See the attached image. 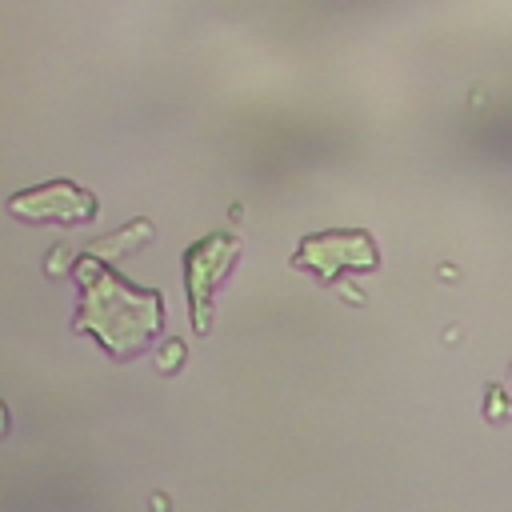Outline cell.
<instances>
[{
    "mask_svg": "<svg viewBox=\"0 0 512 512\" xmlns=\"http://www.w3.org/2000/svg\"><path fill=\"white\" fill-rule=\"evenodd\" d=\"M148 240H152V224L148 220H132V228H124V232H116L108 240H92L88 252L92 256H124V252H132V248H140Z\"/></svg>",
    "mask_w": 512,
    "mask_h": 512,
    "instance_id": "cell-5",
    "label": "cell"
},
{
    "mask_svg": "<svg viewBox=\"0 0 512 512\" xmlns=\"http://www.w3.org/2000/svg\"><path fill=\"white\" fill-rule=\"evenodd\" d=\"M240 256V240L236 236H204L200 244H192L184 252V280H188V312L196 320V332L204 336L212 328V292L220 288V280L232 272Z\"/></svg>",
    "mask_w": 512,
    "mask_h": 512,
    "instance_id": "cell-2",
    "label": "cell"
},
{
    "mask_svg": "<svg viewBox=\"0 0 512 512\" xmlns=\"http://www.w3.org/2000/svg\"><path fill=\"white\" fill-rule=\"evenodd\" d=\"M76 280H80V312H76V332H92L112 356H136L152 332L164 320V304L156 292H140L136 284L112 276L108 268L96 264V256L88 252L76 264Z\"/></svg>",
    "mask_w": 512,
    "mask_h": 512,
    "instance_id": "cell-1",
    "label": "cell"
},
{
    "mask_svg": "<svg viewBox=\"0 0 512 512\" xmlns=\"http://www.w3.org/2000/svg\"><path fill=\"white\" fill-rule=\"evenodd\" d=\"M152 512H168V496L164 492H152Z\"/></svg>",
    "mask_w": 512,
    "mask_h": 512,
    "instance_id": "cell-8",
    "label": "cell"
},
{
    "mask_svg": "<svg viewBox=\"0 0 512 512\" xmlns=\"http://www.w3.org/2000/svg\"><path fill=\"white\" fill-rule=\"evenodd\" d=\"M296 268L304 272H316L320 280H336L344 268L352 272H372L380 264V252L372 244V236L364 228H344V232H316V236H304L296 256H292Z\"/></svg>",
    "mask_w": 512,
    "mask_h": 512,
    "instance_id": "cell-3",
    "label": "cell"
},
{
    "mask_svg": "<svg viewBox=\"0 0 512 512\" xmlns=\"http://www.w3.org/2000/svg\"><path fill=\"white\" fill-rule=\"evenodd\" d=\"M484 416H488L492 424L512 420V396H508L500 384H488V392H484Z\"/></svg>",
    "mask_w": 512,
    "mask_h": 512,
    "instance_id": "cell-6",
    "label": "cell"
},
{
    "mask_svg": "<svg viewBox=\"0 0 512 512\" xmlns=\"http://www.w3.org/2000/svg\"><path fill=\"white\" fill-rule=\"evenodd\" d=\"M96 196L84 192L80 184H68V180H52V184H40V188H24L8 200V212L36 224V220H56V224H80V220H92L96 216Z\"/></svg>",
    "mask_w": 512,
    "mask_h": 512,
    "instance_id": "cell-4",
    "label": "cell"
},
{
    "mask_svg": "<svg viewBox=\"0 0 512 512\" xmlns=\"http://www.w3.org/2000/svg\"><path fill=\"white\" fill-rule=\"evenodd\" d=\"M508 380H512V372H508Z\"/></svg>",
    "mask_w": 512,
    "mask_h": 512,
    "instance_id": "cell-9",
    "label": "cell"
},
{
    "mask_svg": "<svg viewBox=\"0 0 512 512\" xmlns=\"http://www.w3.org/2000/svg\"><path fill=\"white\" fill-rule=\"evenodd\" d=\"M180 364H184V344H180V340H168L164 352L156 356V368H160V372H176Z\"/></svg>",
    "mask_w": 512,
    "mask_h": 512,
    "instance_id": "cell-7",
    "label": "cell"
}]
</instances>
